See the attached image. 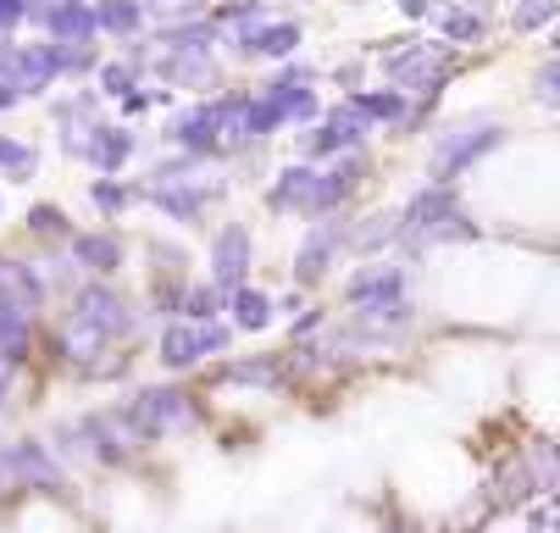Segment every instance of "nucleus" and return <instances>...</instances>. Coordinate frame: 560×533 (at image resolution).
<instances>
[{
    "label": "nucleus",
    "mask_w": 560,
    "mask_h": 533,
    "mask_svg": "<svg viewBox=\"0 0 560 533\" xmlns=\"http://www.w3.org/2000/svg\"><path fill=\"white\" fill-rule=\"evenodd\" d=\"M222 294H233L238 283H256L261 278V240H256V222L245 217H217L211 222V240H206V273Z\"/></svg>",
    "instance_id": "nucleus-10"
},
{
    "label": "nucleus",
    "mask_w": 560,
    "mask_h": 533,
    "mask_svg": "<svg viewBox=\"0 0 560 533\" xmlns=\"http://www.w3.org/2000/svg\"><path fill=\"white\" fill-rule=\"evenodd\" d=\"M511 144H516V128H511L505 117H494V112H483V106L455 112V117H444V123L428 134V144H422V178H428V184H460V189H466L483 167H494Z\"/></svg>",
    "instance_id": "nucleus-4"
},
{
    "label": "nucleus",
    "mask_w": 560,
    "mask_h": 533,
    "mask_svg": "<svg viewBox=\"0 0 560 533\" xmlns=\"http://www.w3.org/2000/svg\"><path fill=\"white\" fill-rule=\"evenodd\" d=\"M228 323L238 339H261L272 328H283V306H278V283L256 278V283H238L228 294Z\"/></svg>",
    "instance_id": "nucleus-15"
},
{
    "label": "nucleus",
    "mask_w": 560,
    "mask_h": 533,
    "mask_svg": "<svg viewBox=\"0 0 560 533\" xmlns=\"http://www.w3.org/2000/svg\"><path fill=\"white\" fill-rule=\"evenodd\" d=\"M316 184H323V167H311V162H278L261 184V211L272 222H289V228H305L316 222Z\"/></svg>",
    "instance_id": "nucleus-12"
},
{
    "label": "nucleus",
    "mask_w": 560,
    "mask_h": 533,
    "mask_svg": "<svg viewBox=\"0 0 560 533\" xmlns=\"http://www.w3.org/2000/svg\"><path fill=\"white\" fill-rule=\"evenodd\" d=\"M560 23V0H527V7L505 12V34L511 39H544Z\"/></svg>",
    "instance_id": "nucleus-19"
},
{
    "label": "nucleus",
    "mask_w": 560,
    "mask_h": 533,
    "mask_svg": "<svg viewBox=\"0 0 560 533\" xmlns=\"http://www.w3.org/2000/svg\"><path fill=\"white\" fill-rule=\"evenodd\" d=\"M505 23H500V12H483V7H466V0H439V12H433V23H428V34H439L444 45H455V50H483V45H494V34H500Z\"/></svg>",
    "instance_id": "nucleus-14"
},
{
    "label": "nucleus",
    "mask_w": 560,
    "mask_h": 533,
    "mask_svg": "<svg viewBox=\"0 0 560 533\" xmlns=\"http://www.w3.org/2000/svg\"><path fill=\"white\" fill-rule=\"evenodd\" d=\"M394 12H399V23H406V28H428L433 12H439V0H394Z\"/></svg>",
    "instance_id": "nucleus-25"
},
{
    "label": "nucleus",
    "mask_w": 560,
    "mask_h": 533,
    "mask_svg": "<svg viewBox=\"0 0 560 533\" xmlns=\"http://www.w3.org/2000/svg\"><path fill=\"white\" fill-rule=\"evenodd\" d=\"M383 134L366 123V112L345 95L328 101L323 123H311L300 134H289V157L294 162H311V167H328V162H345V157H361V150H372Z\"/></svg>",
    "instance_id": "nucleus-7"
},
{
    "label": "nucleus",
    "mask_w": 560,
    "mask_h": 533,
    "mask_svg": "<svg viewBox=\"0 0 560 533\" xmlns=\"http://www.w3.org/2000/svg\"><path fill=\"white\" fill-rule=\"evenodd\" d=\"M399 251V206H366L350 222V256L355 262H383Z\"/></svg>",
    "instance_id": "nucleus-16"
},
{
    "label": "nucleus",
    "mask_w": 560,
    "mask_h": 533,
    "mask_svg": "<svg viewBox=\"0 0 560 533\" xmlns=\"http://www.w3.org/2000/svg\"><path fill=\"white\" fill-rule=\"evenodd\" d=\"M489 222L471 211V189L460 184H428L417 178L411 195L399 200V262H411V267H433V256L444 251H477V245H489Z\"/></svg>",
    "instance_id": "nucleus-2"
},
{
    "label": "nucleus",
    "mask_w": 560,
    "mask_h": 533,
    "mask_svg": "<svg viewBox=\"0 0 560 533\" xmlns=\"http://www.w3.org/2000/svg\"><path fill=\"white\" fill-rule=\"evenodd\" d=\"M133 200H144L139 189H122V184H95V206H106V211H128Z\"/></svg>",
    "instance_id": "nucleus-26"
},
{
    "label": "nucleus",
    "mask_w": 560,
    "mask_h": 533,
    "mask_svg": "<svg viewBox=\"0 0 560 533\" xmlns=\"http://www.w3.org/2000/svg\"><path fill=\"white\" fill-rule=\"evenodd\" d=\"M233 184H238L233 167H206V173H189V178H150V184H139V195L173 228L200 234V228L217 222V211L233 200Z\"/></svg>",
    "instance_id": "nucleus-6"
},
{
    "label": "nucleus",
    "mask_w": 560,
    "mask_h": 533,
    "mask_svg": "<svg viewBox=\"0 0 560 533\" xmlns=\"http://www.w3.org/2000/svg\"><path fill=\"white\" fill-rule=\"evenodd\" d=\"M334 323H339V306H334V300H323V294H316L305 312H294V317L283 323V345H311V339H323Z\"/></svg>",
    "instance_id": "nucleus-18"
},
{
    "label": "nucleus",
    "mask_w": 560,
    "mask_h": 533,
    "mask_svg": "<svg viewBox=\"0 0 560 533\" xmlns=\"http://www.w3.org/2000/svg\"><path fill=\"white\" fill-rule=\"evenodd\" d=\"M289 7H323V0H289Z\"/></svg>",
    "instance_id": "nucleus-28"
},
{
    "label": "nucleus",
    "mask_w": 560,
    "mask_h": 533,
    "mask_svg": "<svg viewBox=\"0 0 560 533\" xmlns=\"http://www.w3.org/2000/svg\"><path fill=\"white\" fill-rule=\"evenodd\" d=\"M334 306L345 323L377 334L394 345V356L406 350L422 328V267L399 262V256H383V262H355L345 278H339V294Z\"/></svg>",
    "instance_id": "nucleus-1"
},
{
    "label": "nucleus",
    "mask_w": 560,
    "mask_h": 533,
    "mask_svg": "<svg viewBox=\"0 0 560 533\" xmlns=\"http://www.w3.org/2000/svg\"><path fill=\"white\" fill-rule=\"evenodd\" d=\"M283 12H294L289 0H217L211 23H217L222 34H245V28H261V23H272V18H283Z\"/></svg>",
    "instance_id": "nucleus-17"
},
{
    "label": "nucleus",
    "mask_w": 560,
    "mask_h": 533,
    "mask_svg": "<svg viewBox=\"0 0 560 533\" xmlns=\"http://www.w3.org/2000/svg\"><path fill=\"white\" fill-rule=\"evenodd\" d=\"M101 134H106V139H95V157H101L106 167H122V162L133 157V144H139L133 128H101Z\"/></svg>",
    "instance_id": "nucleus-24"
},
{
    "label": "nucleus",
    "mask_w": 560,
    "mask_h": 533,
    "mask_svg": "<svg viewBox=\"0 0 560 533\" xmlns=\"http://www.w3.org/2000/svg\"><path fill=\"white\" fill-rule=\"evenodd\" d=\"M544 56H560V23H555V28L544 34Z\"/></svg>",
    "instance_id": "nucleus-27"
},
{
    "label": "nucleus",
    "mask_w": 560,
    "mask_h": 533,
    "mask_svg": "<svg viewBox=\"0 0 560 533\" xmlns=\"http://www.w3.org/2000/svg\"><path fill=\"white\" fill-rule=\"evenodd\" d=\"M372 56H350V61H334L328 67V90H339V95H361L366 84H372Z\"/></svg>",
    "instance_id": "nucleus-23"
},
{
    "label": "nucleus",
    "mask_w": 560,
    "mask_h": 533,
    "mask_svg": "<svg viewBox=\"0 0 560 533\" xmlns=\"http://www.w3.org/2000/svg\"><path fill=\"white\" fill-rule=\"evenodd\" d=\"M133 439H184L206 422H217V406H206V395H195L189 384H150L144 395H133Z\"/></svg>",
    "instance_id": "nucleus-9"
},
{
    "label": "nucleus",
    "mask_w": 560,
    "mask_h": 533,
    "mask_svg": "<svg viewBox=\"0 0 560 533\" xmlns=\"http://www.w3.org/2000/svg\"><path fill=\"white\" fill-rule=\"evenodd\" d=\"M233 345H238V334H233L228 317H217V323H184L178 317V323H162V334H155V361L178 378H206L211 367H222L233 356Z\"/></svg>",
    "instance_id": "nucleus-8"
},
{
    "label": "nucleus",
    "mask_w": 560,
    "mask_h": 533,
    "mask_svg": "<svg viewBox=\"0 0 560 533\" xmlns=\"http://www.w3.org/2000/svg\"><path fill=\"white\" fill-rule=\"evenodd\" d=\"M361 56H372L377 67V84H394L406 90L411 101H444L455 90V79L466 72V50L444 45L439 34L428 28H399V34H383V39H366Z\"/></svg>",
    "instance_id": "nucleus-3"
},
{
    "label": "nucleus",
    "mask_w": 560,
    "mask_h": 533,
    "mask_svg": "<svg viewBox=\"0 0 560 533\" xmlns=\"http://www.w3.org/2000/svg\"><path fill=\"white\" fill-rule=\"evenodd\" d=\"M500 7H505V12H511V7H527V0H500Z\"/></svg>",
    "instance_id": "nucleus-29"
},
{
    "label": "nucleus",
    "mask_w": 560,
    "mask_h": 533,
    "mask_svg": "<svg viewBox=\"0 0 560 533\" xmlns=\"http://www.w3.org/2000/svg\"><path fill=\"white\" fill-rule=\"evenodd\" d=\"M155 79H162V90H173V95L200 101V95H222L233 84V67H228L222 50H211V56H162L155 50Z\"/></svg>",
    "instance_id": "nucleus-13"
},
{
    "label": "nucleus",
    "mask_w": 560,
    "mask_h": 533,
    "mask_svg": "<svg viewBox=\"0 0 560 533\" xmlns=\"http://www.w3.org/2000/svg\"><path fill=\"white\" fill-rule=\"evenodd\" d=\"M139 7H144V18H150L155 28H173V23L211 18V7H217V0H139Z\"/></svg>",
    "instance_id": "nucleus-21"
},
{
    "label": "nucleus",
    "mask_w": 560,
    "mask_h": 533,
    "mask_svg": "<svg viewBox=\"0 0 560 533\" xmlns=\"http://www.w3.org/2000/svg\"><path fill=\"white\" fill-rule=\"evenodd\" d=\"M350 7H377V0H350Z\"/></svg>",
    "instance_id": "nucleus-30"
},
{
    "label": "nucleus",
    "mask_w": 560,
    "mask_h": 533,
    "mask_svg": "<svg viewBox=\"0 0 560 533\" xmlns=\"http://www.w3.org/2000/svg\"><path fill=\"white\" fill-rule=\"evenodd\" d=\"M350 222H355V211L294 228V251H289V273L283 278L294 289H305V294H323L328 283H339L355 267V256H350Z\"/></svg>",
    "instance_id": "nucleus-5"
},
{
    "label": "nucleus",
    "mask_w": 560,
    "mask_h": 533,
    "mask_svg": "<svg viewBox=\"0 0 560 533\" xmlns=\"http://www.w3.org/2000/svg\"><path fill=\"white\" fill-rule=\"evenodd\" d=\"M95 28H112L117 39H139L144 7H139V0H106V7L95 12Z\"/></svg>",
    "instance_id": "nucleus-22"
},
{
    "label": "nucleus",
    "mask_w": 560,
    "mask_h": 533,
    "mask_svg": "<svg viewBox=\"0 0 560 533\" xmlns=\"http://www.w3.org/2000/svg\"><path fill=\"white\" fill-rule=\"evenodd\" d=\"M222 56H228V67H267V72H272V67L305 56V18H300V12H283V18L261 23V28L228 34Z\"/></svg>",
    "instance_id": "nucleus-11"
},
{
    "label": "nucleus",
    "mask_w": 560,
    "mask_h": 533,
    "mask_svg": "<svg viewBox=\"0 0 560 533\" xmlns=\"http://www.w3.org/2000/svg\"><path fill=\"white\" fill-rule=\"evenodd\" d=\"M527 106L544 117H560V56H538L527 72Z\"/></svg>",
    "instance_id": "nucleus-20"
}]
</instances>
